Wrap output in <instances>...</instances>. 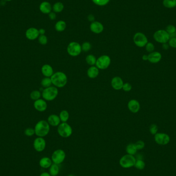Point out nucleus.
Instances as JSON below:
<instances>
[{"instance_id":"nucleus-1","label":"nucleus","mask_w":176,"mask_h":176,"mask_svg":"<svg viewBox=\"0 0 176 176\" xmlns=\"http://www.w3.org/2000/svg\"><path fill=\"white\" fill-rule=\"evenodd\" d=\"M53 86L57 88L64 87L68 82V77L64 73L58 71L53 74L51 77Z\"/></svg>"},{"instance_id":"nucleus-2","label":"nucleus","mask_w":176,"mask_h":176,"mask_svg":"<svg viewBox=\"0 0 176 176\" xmlns=\"http://www.w3.org/2000/svg\"><path fill=\"white\" fill-rule=\"evenodd\" d=\"M34 129L35 135L37 137L43 138L48 135L49 133L50 125L46 120H39L35 125Z\"/></svg>"},{"instance_id":"nucleus-3","label":"nucleus","mask_w":176,"mask_h":176,"mask_svg":"<svg viewBox=\"0 0 176 176\" xmlns=\"http://www.w3.org/2000/svg\"><path fill=\"white\" fill-rule=\"evenodd\" d=\"M58 95V89L55 86H51L43 89L42 96L46 101H52L56 99Z\"/></svg>"},{"instance_id":"nucleus-4","label":"nucleus","mask_w":176,"mask_h":176,"mask_svg":"<svg viewBox=\"0 0 176 176\" xmlns=\"http://www.w3.org/2000/svg\"><path fill=\"white\" fill-rule=\"evenodd\" d=\"M58 135L63 138H68L71 137L73 133L72 128L66 122L60 123L58 126Z\"/></svg>"},{"instance_id":"nucleus-5","label":"nucleus","mask_w":176,"mask_h":176,"mask_svg":"<svg viewBox=\"0 0 176 176\" xmlns=\"http://www.w3.org/2000/svg\"><path fill=\"white\" fill-rule=\"evenodd\" d=\"M136 158L132 155H124L120 158L119 161V164L122 168H130L135 166Z\"/></svg>"},{"instance_id":"nucleus-6","label":"nucleus","mask_w":176,"mask_h":176,"mask_svg":"<svg viewBox=\"0 0 176 176\" xmlns=\"http://www.w3.org/2000/svg\"><path fill=\"white\" fill-rule=\"evenodd\" d=\"M153 37L155 41L161 44L168 43L170 39V34L165 30H159L155 31Z\"/></svg>"},{"instance_id":"nucleus-7","label":"nucleus","mask_w":176,"mask_h":176,"mask_svg":"<svg viewBox=\"0 0 176 176\" xmlns=\"http://www.w3.org/2000/svg\"><path fill=\"white\" fill-rule=\"evenodd\" d=\"M111 58L109 56L104 55L96 60L95 66L99 70H105L109 68L111 64Z\"/></svg>"},{"instance_id":"nucleus-8","label":"nucleus","mask_w":176,"mask_h":176,"mask_svg":"<svg viewBox=\"0 0 176 176\" xmlns=\"http://www.w3.org/2000/svg\"><path fill=\"white\" fill-rule=\"evenodd\" d=\"M81 52V45L76 42H70L67 47V52L69 55L72 57L79 56Z\"/></svg>"},{"instance_id":"nucleus-9","label":"nucleus","mask_w":176,"mask_h":176,"mask_svg":"<svg viewBox=\"0 0 176 176\" xmlns=\"http://www.w3.org/2000/svg\"><path fill=\"white\" fill-rule=\"evenodd\" d=\"M66 157V153L64 150L58 149L53 152L52 155L51 159L53 163L59 165L64 162Z\"/></svg>"},{"instance_id":"nucleus-10","label":"nucleus","mask_w":176,"mask_h":176,"mask_svg":"<svg viewBox=\"0 0 176 176\" xmlns=\"http://www.w3.org/2000/svg\"><path fill=\"white\" fill-rule=\"evenodd\" d=\"M133 42L138 47L143 48L148 43V39L143 33L138 32L135 33L133 36Z\"/></svg>"},{"instance_id":"nucleus-11","label":"nucleus","mask_w":176,"mask_h":176,"mask_svg":"<svg viewBox=\"0 0 176 176\" xmlns=\"http://www.w3.org/2000/svg\"><path fill=\"white\" fill-rule=\"evenodd\" d=\"M155 141L159 145H167L170 142V137L166 133H157L155 135Z\"/></svg>"},{"instance_id":"nucleus-12","label":"nucleus","mask_w":176,"mask_h":176,"mask_svg":"<svg viewBox=\"0 0 176 176\" xmlns=\"http://www.w3.org/2000/svg\"><path fill=\"white\" fill-rule=\"evenodd\" d=\"M33 146L37 152H43L46 147V141L42 137H38L34 140Z\"/></svg>"},{"instance_id":"nucleus-13","label":"nucleus","mask_w":176,"mask_h":176,"mask_svg":"<svg viewBox=\"0 0 176 176\" xmlns=\"http://www.w3.org/2000/svg\"><path fill=\"white\" fill-rule=\"evenodd\" d=\"M34 107L39 112H43L46 110L48 105L46 100L44 99H40L38 100H35L34 103Z\"/></svg>"},{"instance_id":"nucleus-14","label":"nucleus","mask_w":176,"mask_h":176,"mask_svg":"<svg viewBox=\"0 0 176 176\" xmlns=\"http://www.w3.org/2000/svg\"><path fill=\"white\" fill-rule=\"evenodd\" d=\"M39 30L35 27H31L27 30L25 32V36L30 40H34L39 36Z\"/></svg>"},{"instance_id":"nucleus-15","label":"nucleus","mask_w":176,"mask_h":176,"mask_svg":"<svg viewBox=\"0 0 176 176\" xmlns=\"http://www.w3.org/2000/svg\"><path fill=\"white\" fill-rule=\"evenodd\" d=\"M124 84L123 79L119 76L114 77L111 81V85L115 90H120L122 89Z\"/></svg>"},{"instance_id":"nucleus-16","label":"nucleus","mask_w":176,"mask_h":176,"mask_svg":"<svg viewBox=\"0 0 176 176\" xmlns=\"http://www.w3.org/2000/svg\"><path fill=\"white\" fill-rule=\"evenodd\" d=\"M127 107L130 112L133 113H136L140 111V102L136 99H131L128 102Z\"/></svg>"},{"instance_id":"nucleus-17","label":"nucleus","mask_w":176,"mask_h":176,"mask_svg":"<svg viewBox=\"0 0 176 176\" xmlns=\"http://www.w3.org/2000/svg\"><path fill=\"white\" fill-rule=\"evenodd\" d=\"M162 55L159 52L154 51L148 55V61L152 63H156L161 61Z\"/></svg>"},{"instance_id":"nucleus-18","label":"nucleus","mask_w":176,"mask_h":176,"mask_svg":"<svg viewBox=\"0 0 176 176\" xmlns=\"http://www.w3.org/2000/svg\"><path fill=\"white\" fill-rule=\"evenodd\" d=\"M41 71L43 76L46 77H51L54 73L52 66L48 64H44L41 68Z\"/></svg>"},{"instance_id":"nucleus-19","label":"nucleus","mask_w":176,"mask_h":176,"mask_svg":"<svg viewBox=\"0 0 176 176\" xmlns=\"http://www.w3.org/2000/svg\"><path fill=\"white\" fill-rule=\"evenodd\" d=\"M48 123L53 127H58L61 122L59 117L56 114H51L48 117Z\"/></svg>"},{"instance_id":"nucleus-20","label":"nucleus","mask_w":176,"mask_h":176,"mask_svg":"<svg viewBox=\"0 0 176 176\" xmlns=\"http://www.w3.org/2000/svg\"><path fill=\"white\" fill-rule=\"evenodd\" d=\"M90 30L94 33L99 34L103 31L104 27L102 24L99 22H93L91 24Z\"/></svg>"},{"instance_id":"nucleus-21","label":"nucleus","mask_w":176,"mask_h":176,"mask_svg":"<svg viewBox=\"0 0 176 176\" xmlns=\"http://www.w3.org/2000/svg\"><path fill=\"white\" fill-rule=\"evenodd\" d=\"M53 163L51 158H48L47 156H45L41 158L39 162L40 166L45 169L49 168Z\"/></svg>"},{"instance_id":"nucleus-22","label":"nucleus","mask_w":176,"mask_h":176,"mask_svg":"<svg viewBox=\"0 0 176 176\" xmlns=\"http://www.w3.org/2000/svg\"><path fill=\"white\" fill-rule=\"evenodd\" d=\"M99 69L96 66H91L87 70V75L90 78L94 79L99 76Z\"/></svg>"},{"instance_id":"nucleus-23","label":"nucleus","mask_w":176,"mask_h":176,"mask_svg":"<svg viewBox=\"0 0 176 176\" xmlns=\"http://www.w3.org/2000/svg\"><path fill=\"white\" fill-rule=\"evenodd\" d=\"M40 10L42 13H49L51 12L52 7L51 4L48 2H43L40 5Z\"/></svg>"},{"instance_id":"nucleus-24","label":"nucleus","mask_w":176,"mask_h":176,"mask_svg":"<svg viewBox=\"0 0 176 176\" xmlns=\"http://www.w3.org/2000/svg\"><path fill=\"white\" fill-rule=\"evenodd\" d=\"M60 168L59 165L53 163L49 168L48 173L52 176H57L59 174Z\"/></svg>"},{"instance_id":"nucleus-25","label":"nucleus","mask_w":176,"mask_h":176,"mask_svg":"<svg viewBox=\"0 0 176 176\" xmlns=\"http://www.w3.org/2000/svg\"><path fill=\"white\" fill-rule=\"evenodd\" d=\"M137 151L138 149L135 146V144H129L126 147V152L127 153V154L128 155L134 156L136 154Z\"/></svg>"},{"instance_id":"nucleus-26","label":"nucleus","mask_w":176,"mask_h":176,"mask_svg":"<svg viewBox=\"0 0 176 176\" xmlns=\"http://www.w3.org/2000/svg\"><path fill=\"white\" fill-rule=\"evenodd\" d=\"M162 4L165 8H174L176 7V0H163Z\"/></svg>"},{"instance_id":"nucleus-27","label":"nucleus","mask_w":176,"mask_h":176,"mask_svg":"<svg viewBox=\"0 0 176 176\" xmlns=\"http://www.w3.org/2000/svg\"><path fill=\"white\" fill-rule=\"evenodd\" d=\"M96 58L95 56L92 54L88 55L86 57V61L88 64L91 66L95 65L96 63Z\"/></svg>"},{"instance_id":"nucleus-28","label":"nucleus","mask_w":176,"mask_h":176,"mask_svg":"<svg viewBox=\"0 0 176 176\" xmlns=\"http://www.w3.org/2000/svg\"><path fill=\"white\" fill-rule=\"evenodd\" d=\"M59 117L61 122H63V123H65V122H67L69 119V113L68 111L63 110L60 112Z\"/></svg>"},{"instance_id":"nucleus-29","label":"nucleus","mask_w":176,"mask_h":176,"mask_svg":"<svg viewBox=\"0 0 176 176\" xmlns=\"http://www.w3.org/2000/svg\"><path fill=\"white\" fill-rule=\"evenodd\" d=\"M52 82L51 77H45L41 80V85L43 88H46L52 86Z\"/></svg>"},{"instance_id":"nucleus-30","label":"nucleus","mask_w":176,"mask_h":176,"mask_svg":"<svg viewBox=\"0 0 176 176\" xmlns=\"http://www.w3.org/2000/svg\"><path fill=\"white\" fill-rule=\"evenodd\" d=\"M41 96H42V93L40 91L38 90L33 91L30 94L31 99L32 100H35V101L40 99Z\"/></svg>"},{"instance_id":"nucleus-31","label":"nucleus","mask_w":176,"mask_h":176,"mask_svg":"<svg viewBox=\"0 0 176 176\" xmlns=\"http://www.w3.org/2000/svg\"><path fill=\"white\" fill-rule=\"evenodd\" d=\"M66 28V23L63 21H59L56 23L55 28L58 31H63Z\"/></svg>"},{"instance_id":"nucleus-32","label":"nucleus","mask_w":176,"mask_h":176,"mask_svg":"<svg viewBox=\"0 0 176 176\" xmlns=\"http://www.w3.org/2000/svg\"><path fill=\"white\" fill-rule=\"evenodd\" d=\"M135 167L139 170H143L145 168V163L143 160H136Z\"/></svg>"},{"instance_id":"nucleus-33","label":"nucleus","mask_w":176,"mask_h":176,"mask_svg":"<svg viewBox=\"0 0 176 176\" xmlns=\"http://www.w3.org/2000/svg\"><path fill=\"white\" fill-rule=\"evenodd\" d=\"M64 6L63 4L61 2H57L56 4H55L53 6V9L55 12L56 13H60L63 9Z\"/></svg>"},{"instance_id":"nucleus-34","label":"nucleus","mask_w":176,"mask_h":176,"mask_svg":"<svg viewBox=\"0 0 176 176\" xmlns=\"http://www.w3.org/2000/svg\"><path fill=\"white\" fill-rule=\"evenodd\" d=\"M145 49L148 53H151L155 51V46L153 43L152 42H149L147 43L145 45Z\"/></svg>"},{"instance_id":"nucleus-35","label":"nucleus","mask_w":176,"mask_h":176,"mask_svg":"<svg viewBox=\"0 0 176 176\" xmlns=\"http://www.w3.org/2000/svg\"><path fill=\"white\" fill-rule=\"evenodd\" d=\"M165 31H166L170 35H171V34H174V33H176V27L174 25H167V26L166 27Z\"/></svg>"},{"instance_id":"nucleus-36","label":"nucleus","mask_w":176,"mask_h":176,"mask_svg":"<svg viewBox=\"0 0 176 176\" xmlns=\"http://www.w3.org/2000/svg\"><path fill=\"white\" fill-rule=\"evenodd\" d=\"M91 48H92L91 45L88 42H85L84 43H83L81 45V49H82V51L85 52L89 51L91 49Z\"/></svg>"},{"instance_id":"nucleus-37","label":"nucleus","mask_w":176,"mask_h":176,"mask_svg":"<svg viewBox=\"0 0 176 176\" xmlns=\"http://www.w3.org/2000/svg\"><path fill=\"white\" fill-rule=\"evenodd\" d=\"M38 41L41 45H45L48 43V38L45 35H40L38 37Z\"/></svg>"},{"instance_id":"nucleus-38","label":"nucleus","mask_w":176,"mask_h":176,"mask_svg":"<svg viewBox=\"0 0 176 176\" xmlns=\"http://www.w3.org/2000/svg\"><path fill=\"white\" fill-rule=\"evenodd\" d=\"M158 126L156 124H153L150 125L149 127V131L152 135H155L156 133H158Z\"/></svg>"},{"instance_id":"nucleus-39","label":"nucleus","mask_w":176,"mask_h":176,"mask_svg":"<svg viewBox=\"0 0 176 176\" xmlns=\"http://www.w3.org/2000/svg\"><path fill=\"white\" fill-rule=\"evenodd\" d=\"M24 134L27 137H31L35 134V129L32 128H27L24 130Z\"/></svg>"},{"instance_id":"nucleus-40","label":"nucleus","mask_w":176,"mask_h":176,"mask_svg":"<svg viewBox=\"0 0 176 176\" xmlns=\"http://www.w3.org/2000/svg\"><path fill=\"white\" fill-rule=\"evenodd\" d=\"M135 146L137 147V149L141 150L143 149L145 147V143L144 141H142V140H139L138 141H137L135 143Z\"/></svg>"},{"instance_id":"nucleus-41","label":"nucleus","mask_w":176,"mask_h":176,"mask_svg":"<svg viewBox=\"0 0 176 176\" xmlns=\"http://www.w3.org/2000/svg\"><path fill=\"white\" fill-rule=\"evenodd\" d=\"M93 2L96 5L99 6H104L107 4L110 0H92Z\"/></svg>"},{"instance_id":"nucleus-42","label":"nucleus","mask_w":176,"mask_h":176,"mask_svg":"<svg viewBox=\"0 0 176 176\" xmlns=\"http://www.w3.org/2000/svg\"><path fill=\"white\" fill-rule=\"evenodd\" d=\"M122 89L125 92H129V91L131 90V84L128 83V82L124 83L123 86V88H122Z\"/></svg>"},{"instance_id":"nucleus-43","label":"nucleus","mask_w":176,"mask_h":176,"mask_svg":"<svg viewBox=\"0 0 176 176\" xmlns=\"http://www.w3.org/2000/svg\"><path fill=\"white\" fill-rule=\"evenodd\" d=\"M169 46L174 48H176V38H171L168 42Z\"/></svg>"},{"instance_id":"nucleus-44","label":"nucleus","mask_w":176,"mask_h":176,"mask_svg":"<svg viewBox=\"0 0 176 176\" xmlns=\"http://www.w3.org/2000/svg\"><path fill=\"white\" fill-rule=\"evenodd\" d=\"M49 17L50 19L53 20L56 19V14L54 13H49Z\"/></svg>"},{"instance_id":"nucleus-45","label":"nucleus","mask_w":176,"mask_h":176,"mask_svg":"<svg viewBox=\"0 0 176 176\" xmlns=\"http://www.w3.org/2000/svg\"><path fill=\"white\" fill-rule=\"evenodd\" d=\"M169 47H170V46H169L168 43L162 44V48H163V49H164V50H167V49L169 48Z\"/></svg>"},{"instance_id":"nucleus-46","label":"nucleus","mask_w":176,"mask_h":176,"mask_svg":"<svg viewBox=\"0 0 176 176\" xmlns=\"http://www.w3.org/2000/svg\"><path fill=\"white\" fill-rule=\"evenodd\" d=\"M88 20H89L90 21H94V20H95V17H94L93 15H89L88 17Z\"/></svg>"},{"instance_id":"nucleus-47","label":"nucleus","mask_w":176,"mask_h":176,"mask_svg":"<svg viewBox=\"0 0 176 176\" xmlns=\"http://www.w3.org/2000/svg\"><path fill=\"white\" fill-rule=\"evenodd\" d=\"M39 32L40 35H45V31L43 28H41L39 30Z\"/></svg>"},{"instance_id":"nucleus-48","label":"nucleus","mask_w":176,"mask_h":176,"mask_svg":"<svg viewBox=\"0 0 176 176\" xmlns=\"http://www.w3.org/2000/svg\"><path fill=\"white\" fill-rule=\"evenodd\" d=\"M40 176H52L51 174H49V173L48 172H43L41 173Z\"/></svg>"},{"instance_id":"nucleus-49","label":"nucleus","mask_w":176,"mask_h":176,"mask_svg":"<svg viewBox=\"0 0 176 176\" xmlns=\"http://www.w3.org/2000/svg\"><path fill=\"white\" fill-rule=\"evenodd\" d=\"M142 59L144 61H147L148 60V55H143Z\"/></svg>"},{"instance_id":"nucleus-50","label":"nucleus","mask_w":176,"mask_h":176,"mask_svg":"<svg viewBox=\"0 0 176 176\" xmlns=\"http://www.w3.org/2000/svg\"><path fill=\"white\" fill-rule=\"evenodd\" d=\"M137 158L136 160H143V156L141 154H138L137 155Z\"/></svg>"},{"instance_id":"nucleus-51","label":"nucleus","mask_w":176,"mask_h":176,"mask_svg":"<svg viewBox=\"0 0 176 176\" xmlns=\"http://www.w3.org/2000/svg\"><path fill=\"white\" fill-rule=\"evenodd\" d=\"M170 38H176V33H174L170 35Z\"/></svg>"},{"instance_id":"nucleus-52","label":"nucleus","mask_w":176,"mask_h":176,"mask_svg":"<svg viewBox=\"0 0 176 176\" xmlns=\"http://www.w3.org/2000/svg\"><path fill=\"white\" fill-rule=\"evenodd\" d=\"M68 176H76L75 175H74V174H70L68 175Z\"/></svg>"},{"instance_id":"nucleus-53","label":"nucleus","mask_w":176,"mask_h":176,"mask_svg":"<svg viewBox=\"0 0 176 176\" xmlns=\"http://www.w3.org/2000/svg\"><path fill=\"white\" fill-rule=\"evenodd\" d=\"M6 1H7V2H10V1H12V0H5Z\"/></svg>"}]
</instances>
